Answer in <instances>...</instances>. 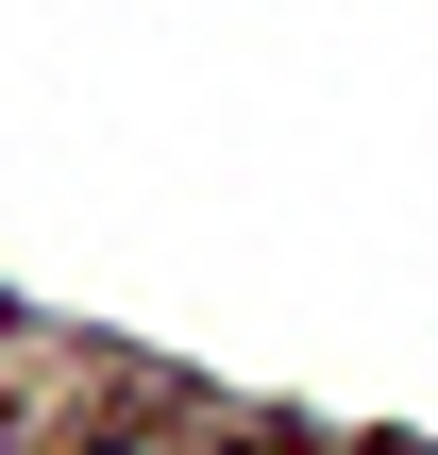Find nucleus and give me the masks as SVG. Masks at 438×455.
<instances>
[]
</instances>
